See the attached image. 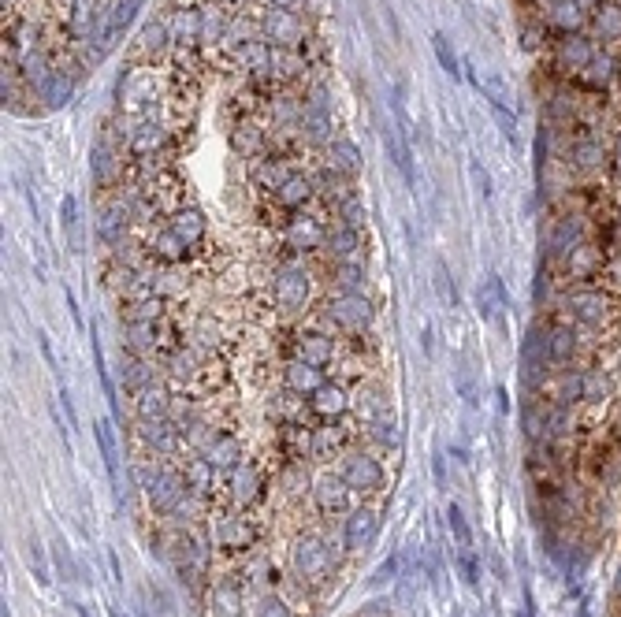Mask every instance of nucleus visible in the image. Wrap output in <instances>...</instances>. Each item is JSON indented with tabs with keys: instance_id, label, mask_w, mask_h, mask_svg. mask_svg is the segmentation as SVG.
Here are the masks:
<instances>
[{
	"instance_id": "nucleus-36",
	"label": "nucleus",
	"mask_w": 621,
	"mask_h": 617,
	"mask_svg": "<svg viewBox=\"0 0 621 617\" xmlns=\"http://www.w3.org/2000/svg\"><path fill=\"white\" fill-rule=\"evenodd\" d=\"M592 30H595V38H603L610 41V45H621V8L618 4H599L592 12Z\"/></svg>"
},
{
	"instance_id": "nucleus-58",
	"label": "nucleus",
	"mask_w": 621,
	"mask_h": 617,
	"mask_svg": "<svg viewBox=\"0 0 621 617\" xmlns=\"http://www.w3.org/2000/svg\"><path fill=\"white\" fill-rule=\"evenodd\" d=\"M421 346H424V354L432 357V331L428 328H421Z\"/></svg>"
},
{
	"instance_id": "nucleus-23",
	"label": "nucleus",
	"mask_w": 621,
	"mask_h": 617,
	"mask_svg": "<svg viewBox=\"0 0 621 617\" xmlns=\"http://www.w3.org/2000/svg\"><path fill=\"white\" fill-rule=\"evenodd\" d=\"M614 387H618V376H614V368H603V365L584 368L581 406H603V402H610Z\"/></svg>"
},
{
	"instance_id": "nucleus-4",
	"label": "nucleus",
	"mask_w": 621,
	"mask_h": 617,
	"mask_svg": "<svg viewBox=\"0 0 621 617\" xmlns=\"http://www.w3.org/2000/svg\"><path fill=\"white\" fill-rule=\"evenodd\" d=\"M198 450L201 458L209 461L216 473H235L238 465L246 461V450H242V439L235 432H224V428H209V432L198 435Z\"/></svg>"
},
{
	"instance_id": "nucleus-42",
	"label": "nucleus",
	"mask_w": 621,
	"mask_h": 617,
	"mask_svg": "<svg viewBox=\"0 0 621 617\" xmlns=\"http://www.w3.org/2000/svg\"><path fill=\"white\" fill-rule=\"evenodd\" d=\"M595 287L607 290V294H614V298H621V257H607L603 272L595 276Z\"/></svg>"
},
{
	"instance_id": "nucleus-6",
	"label": "nucleus",
	"mask_w": 621,
	"mask_h": 617,
	"mask_svg": "<svg viewBox=\"0 0 621 617\" xmlns=\"http://www.w3.org/2000/svg\"><path fill=\"white\" fill-rule=\"evenodd\" d=\"M272 298H276L279 309L287 313H298L309 302V272H305L298 261H287L276 268V279H272Z\"/></svg>"
},
{
	"instance_id": "nucleus-53",
	"label": "nucleus",
	"mask_w": 621,
	"mask_h": 617,
	"mask_svg": "<svg viewBox=\"0 0 621 617\" xmlns=\"http://www.w3.org/2000/svg\"><path fill=\"white\" fill-rule=\"evenodd\" d=\"M60 406L67 409V424L79 421V413H75V402H71V394H67V387H60Z\"/></svg>"
},
{
	"instance_id": "nucleus-3",
	"label": "nucleus",
	"mask_w": 621,
	"mask_h": 617,
	"mask_svg": "<svg viewBox=\"0 0 621 617\" xmlns=\"http://www.w3.org/2000/svg\"><path fill=\"white\" fill-rule=\"evenodd\" d=\"M324 320L343 335H361L372 324V302L365 294H335L324 305Z\"/></svg>"
},
{
	"instance_id": "nucleus-20",
	"label": "nucleus",
	"mask_w": 621,
	"mask_h": 617,
	"mask_svg": "<svg viewBox=\"0 0 621 617\" xmlns=\"http://www.w3.org/2000/svg\"><path fill=\"white\" fill-rule=\"evenodd\" d=\"M346 409H350V398H346V387L343 383H324L320 391L309 394V413L317 417V421H343Z\"/></svg>"
},
{
	"instance_id": "nucleus-54",
	"label": "nucleus",
	"mask_w": 621,
	"mask_h": 617,
	"mask_svg": "<svg viewBox=\"0 0 621 617\" xmlns=\"http://www.w3.org/2000/svg\"><path fill=\"white\" fill-rule=\"evenodd\" d=\"M56 558H60V565L67 569V577L75 580V562H71V554L64 551V543H56Z\"/></svg>"
},
{
	"instance_id": "nucleus-15",
	"label": "nucleus",
	"mask_w": 621,
	"mask_h": 617,
	"mask_svg": "<svg viewBox=\"0 0 621 617\" xmlns=\"http://www.w3.org/2000/svg\"><path fill=\"white\" fill-rule=\"evenodd\" d=\"M313 502H317V510L324 513V517H335V513H350V510H354V491L346 487L343 476L324 473L317 484H313Z\"/></svg>"
},
{
	"instance_id": "nucleus-29",
	"label": "nucleus",
	"mask_w": 621,
	"mask_h": 617,
	"mask_svg": "<svg viewBox=\"0 0 621 617\" xmlns=\"http://www.w3.org/2000/svg\"><path fill=\"white\" fill-rule=\"evenodd\" d=\"M172 49V34H168V23H146L142 34H138V60L146 67H157V60Z\"/></svg>"
},
{
	"instance_id": "nucleus-16",
	"label": "nucleus",
	"mask_w": 621,
	"mask_h": 617,
	"mask_svg": "<svg viewBox=\"0 0 621 617\" xmlns=\"http://www.w3.org/2000/svg\"><path fill=\"white\" fill-rule=\"evenodd\" d=\"M581 242H588V224H584V216H562L555 224V231H551V242H547V261L562 264Z\"/></svg>"
},
{
	"instance_id": "nucleus-61",
	"label": "nucleus",
	"mask_w": 621,
	"mask_h": 617,
	"mask_svg": "<svg viewBox=\"0 0 621 617\" xmlns=\"http://www.w3.org/2000/svg\"><path fill=\"white\" fill-rule=\"evenodd\" d=\"M614 599L621 603V565H618V573H614Z\"/></svg>"
},
{
	"instance_id": "nucleus-10",
	"label": "nucleus",
	"mask_w": 621,
	"mask_h": 617,
	"mask_svg": "<svg viewBox=\"0 0 621 617\" xmlns=\"http://www.w3.org/2000/svg\"><path fill=\"white\" fill-rule=\"evenodd\" d=\"M346 480V487L354 491V495H376L380 487H384V465L372 458V454H350V458L343 461V473H339Z\"/></svg>"
},
{
	"instance_id": "nucleus-26",
	"label": "nucleus",
	"mask_w": 621,
	"mask_h": 617,
	"mask_svg": "<svg viewBox=\"0 0 621 617\" xmlns=\"http://www.w3.org/2000/svg\"><path fill=\"white\" fill-rule=\"evenodd\" d=\"M324 368H317V365H305V361H298L294 357L291 365L283 368V387L287 391H294V394H302V398H309L313 391H320L324 387Z\"/></svg>"
},
{
	"instance_id": "nucleus-21",
	"label": "nucleus",
	"mask_w": 621,
	"mask_h": 617,
	"mask_svg": "<svg viewBox=\"0 0 621 617\" xmlns=\"http://www.w3.org/2000/svg\"><path fill=\"white\" fill-rule=\"evenodd\" d=\"M168 227H172L175 238H179L190 253L198 250V246H205V238H209V224H205V216H201L198 209H183V205H179V209L172 212Z\"/></svg>"
},
{
	"instance_id": "nucleus-5",
	"label": "nucleus",
	"mask_w": 621,
	"mask_h": 617,
	"mask_svg": "<svg viewBox=\"0 0 621 617\" xmlns=\"http://www.w3.org/2000/svg\"><path fill=\"white\" fill-rule=\"evenodd\" d=\"M603 264H607V250L588 238V242H581L566 261L558 264V268H562V283H566V287H588V283H595V276L603 272Z\"/></svg>"
},
{
	"instance_id": "nucleus-32",
	"label": "nucleus",
	"mask_w": 621,
	"mask_h": 617,
	"mask_svg": "<svg viewBox=\"0 0 621 617\" xmlns=\"http://www.w3.org/2000/svg\"><path fill=\"white\" fill-rule=\"evenodd\" d=\"M146 250H149V257H157V264H179V261H186V246L175 238V231L172 227H160V231H153V238L146 242Z\"/></svg>"
},
{
	"instance_id": "nucleus-55",
	"label": "nucleus",
	"mask_w": 621,
	"mask_h": 617,
	"mask_svg": "<svg viewBox=\"0 0 621 617\" xmlns=\"http://www.w3.org/2000/svg\"><path fill=\"white\" fill-rule=\"evenodd\" d=\"M432 465H436V484L443 487V484H447V458H443L439 450H436V458H432Z\"/></svg>"
},
{
	"instance_id": "nucleus-30",
	"label": "nucleus",
	"mask_w": 621,
	"mask_h": 617,
	"mask_svg": "<svg viewBox=\"0 0 621 617\" xmlns=\"http://www.w3.org/2000/svg\"><path fill=\"white\" fill-rule=\"evenodd\" d=\"M346 443H350V428L346 424H320L317 432H313V458H335V454H343Z\"/></svg>"
},
{
	"instance_id": "nucleus-22",
	"label": "nucleus",
	"mask_w": 621,
	"mask_h": 617,
	"mask_svg": "<svg viewBox=\"0 0 621 617\" xmlns=\"http://www.w3.org/2000/svg\"><path fill=\"white\" fill-rule=\"evenodd\" d=\"M573 168L581 171H603L610 164V149L603 145V138H595L592 131L577 134V142H573Z\"/></svg>"
},
{
	"instance_id": "nucleus-31",
	"label": "nucleus",
	"mask_w": 621,
	"mask_h": 617,
	"mask_svg": "<svg viewBox=\"0 0 621 617\" xmlns=\"http://www.w3.org/2000/svg\"><path fill=\"white\" fill-rule=\"evenodd\" d=\"M361 250V231L346 224L328 227V238H324V253L335 257V261H354V253Z\"/></svg>"
},
{
	"instance_id": "nucleus-13",
	"label": "nucleus",
	"mask_w": 621,
	"mask_h": 617,
	"mask_svg": "<svg viewBox=\"0 0 621 617\" xmlns=\"http://www.w3.org/2000/svg\"><path fill=\"white\" fill-rule=\"evenodd\" d=\"M294 357L305 361V365L331 368L339 361L335 335H328V331H298V335H294Z\"/></svg>"
},
{
	"instance_id": "nucleus-51",
	"label": "nucleus",
	"mask_w": 621,
	"mask_h": 617,
	"mask_svg": "<svg viewBox=\"0 0 621 617\" xmlns=\"http://www.w3.org/2000/svg\"><path fill=\"white\" fill-rule=\"evenodd\" d=\"M391 573H398V558H387V562L380 565V573L372 577V584H376V588H380V584H387V580H391Z\"/></svg>"
},
{
	"instance_id": "nucleus-59",
	"label": "nucleus",
	"mask_w": 621,
	"mask_h": 617,
	"mask_svg": "<svg viewBox=\"0 0 621 617\" xmlns=\"http://www.w3.org/2000/svg\"><path fill=\"white\" fill-rule=\"evenodd\" d=\"M577 4H581V8H584V12H588V15H592L595 8H599V4H607V0H577Z\"/></svg>"
},
{
	"instance_id": "nucleus-50",
	"label": "nucleus",
	"mask_w": 621,
	"mask_h": 617,
	"mask_svg": "<svg viewBox=\"0 0 621 617\" xmlns=\"http://www.w3.org/2000/svg\"><path fill=\"white\" fill-rule=\"evenodd\" d=\"M469 175H473L476 194L484 197V201H491V175L484 168H480V160H473V164H469Z\"/></svg>"
},
{
	"instance_id": "nucleus-45",
	"label": "nucleus",
	"mask_w": 621,
	"mask_h": 617,
	"mask_svg": "<svg viewBox=\"0 0 621 617\" xmlns=\"http://www.w3.org/2000/svg\"><path fill=\"white\" fill-rule=\"evenodd\" d=\"M60 216H64V235L71 242V253L79 250V205H75V197L67 194L64 205H60Z\"/></svg>"
},
{
	"instance_id": "nucleus-40",
	"label": "nucleus",
	"mask_w": 621,
	"mask_h": 617,
	"mask_svg": "<svg viewBox=\"0 0 621 617\" xmlns=\"http://www.w3.org/2000/svg\"><path fill=\"white\" fill-rule=\"evenodd\" d=\"M432 49H436V56H439V67L447 71L450 79L458 82L462 79V64H458V56H454V49H450V41H447V34H432Z\"/></svg>"
},
{
	"instance_id": "nucleus-12",
	"label": "nucleus",
	"mask_w": 621,
	"mask_h": 617,
	"mask_svg": "<svg viewBox=\"0 0 621 617\" xmlns=\"http://www.w3.org/2000/svg\"><path fill=\"white\" fill-rule=\"evenodd\" d=\"M261 34L272 49H302L305 41V23L294 12H272L268 8L265 19H261Z\"/></svg>"
},
{
	"instance_id": "nucleus-39",
	"label": "nucleus",
	"mask_w": 621,
	"mask_h": 617,
	"mask_svg": "<svg viewBox=\"0 0 621 617\" xmlns=\"http://www.w3.org/2000/svg\"><path fill=\"white\" fill-rule=\"evenodd\" d=\"M138 4H142V0H108V34H112V38L131 23L134 12H138Z\"/></svg>"
},
{
	"instance_id": "nucleus-41",
	"label": "nucleus",
	"mask_w": 621,
	"mask_h": 617,
	"mask_svg": "<svg viewBox=\"0 0 621 617\" xmlns=\"http://www.w3.org/2000/svg\"><path fill=\"white\" fill-rule=\"evenodd\" d=\"M369 435L380 443V447L395 450L398 447V421L391 417V413H384V417H376V421L369 424Z\"/></svg>"
},
{
	"instance_id": "nucleus-27",
	"label": "nucleus",
	"mask_w": 621,
	"mask_h": 617,
	"mask_svg": "<svg viewBox=\"0 0 621 617\" xmlns=\"http://www.w3.org/2000/svg\"><path fill=\"white\" fill-rule=\"evenodd\" d=\"M134 413L138 421H160V417H172V394L164 391L160 383H149L134 394Z\"/></svg>"
},
{
	"instance_id": "nucleus-43",
	"label": "nucleus",
	"mask_w": 621,
	"mask_h": 617,
	"mask_svg": "<svg viewBox=\"0 0 621 617\" xmlns=\"http://www.w3.org/2000/svg\"><path fill=\"white\" fill-rule=\"evenodd\" d=\"M212 606H216L220 614H238V606H242V588H238V584H220V588L212 591Z\"/></svg>"
},
{
	"instance_id": "nucleus-18",
	"label": "nucleus",
	"mask_w": 621,
	"mask_h": 617,
	"mask_svg": "<svg viewBox=\"0 0 621 617\" xmlns=\"http://www.w3.org/2000/svg\"><path fill=\"white\" fill-rule=\"evenodd\" d=\"M179 424L172 421V417H160V421H138V439H142V447L149 450V454H157V458H168V454H175V447H179Z\"/></svg>"
},
{
	"instance_id": "nucleus-62",
	"label": "nucleus",
	"mask_w": 621,
	"mask_h": 617,
	"mask_svg": "<svg viewBox=\"0 0 621 617\" xmlns=\"http://www.w3.org/2000/svg\"><path fill=\"white\" fill-rule=\"evenodd\" d=\"M75 614H79V617H90V610H86V606H75Z\"/></svg>"
},
{
	"instance_id": "nucleus-8",
	"label": "nucleus",
	"mask_w": 621,
	"mask_h": 617,
	"mask_svg": "<svg viewBox=\"0 0 621 617\" xmlns=\"http://www.w3.org/2000/svg\"><path fill=\"white\" fill-rule=\"evenodd\" d=\"M584 354V339H581V328L573 324V320H555L551 328H547V357H551V368L562 372L566 365H573L577 357Z\"/></svg>"
},
{
	"instance_id": "nucleus-28",
	"label": "nucleus",
	"mask_w": 621,
	"mask_h": 617,
	"mask_svg": "<svg viewBox=\"0 0 621 617\" xmlns=\"http://www.w3.org/2000/svg\"><path fill=\"white\" fill-rule=\"evenodd\" d=\"M588 19H592V15L584 12L577 0H558V4L547 8V27L558 30L562 38H566V34H581Z\"/></svg>"
},
{
	"instance_id": "nucleus-17",
	"label": "nucleus",
	"mask_w": 621,
	"mask_h": 617,
	"mask_svg": "<svg viewBox=\"0 0 621 617\" xmlns=\"http://www.w3.org/2000/svg\"><path fill=\"white\" fill-rule=\"evenodd\" d=\"M376 528H380V517L372 510L369 502L365 506H354V510L346 513V525H343V543L346 551H365L372 539H376Z\"/></svg>"
},
{
	"instance_id": "nucleus-14",
	"label": "nucleus",
	"mask_w": 621,
	"mask_h": 617,
	"mask_svg": "<svg viewBox=\"0 0 621 617\" xmlns=\"http://www.w3.org/2000/svg\"><path fill=\"white\" fill-rule=\"evenodd\" d=\"M595 53H599V49H595L592 38H584V34H566V38L555 45V67L566 79H577L584 67L592 64Z\"/></svg>"
},
{
	"instance_id": "nucleus-52",
	"label": "nucleus",
	"mask_w": 621,
	"mask_h": 617,
	"mask_svg": "<svg viewBox=\"0 0 621 617\" xmlns=\"http://www.w3.org/2000/svg\"><path fill=\"white\" fill-rule=\"evenodd\" d=\"M610 168H614V175L621 179V131L614 134V149H610Z\"/></svg>"
},
{
	"instance_id": "nucleus-44",
	"label": "nucleus",
	"mask_w": 621,
	"mask_h": 617,
	"mask_svg": "<svg viewBox=\"0 0 621 617\" xmlns=\"http://www.w3.org/2000/svg\"><path fill=\"white\" fill-rule=\"evenodd\" d=\"M283 487H287V495H302L305 487H309V473H305V461H287V469L279 473Z\"/></svg>"
},
{
	"instance_id": "nucleus-48",
	"label": "nucleus",
	"mask_w": 621,
	"mask_h": 617,
	"mask_svg": "<svg viewBox=\"0 0 621 617\" xmlns=\"http://www.w3.org/2000/svg\"><path fill=\"white\" fill-rule=\"evenodd\" d=\"M30 569H34V580H38V584H49V562H45V551H41V543L38 539H34V543H30Z\"/></svg>"
},
{
	"instance_id": "nucleus-24",
	"label": "nucleus",
	"mask_w": 621,
	"mask_h": 617,
	"mask_svg": "<svg viewBox=\"0 0 621 617\" xmlns=\"http://www.w3.org/2000/svg\"><path fill=\"white\" fill-rule=\"evenodd\" d=\"M614 79H618V56L614 53H595L592 64L577 75V86H581V90H592V93H603Z\"/></svg>"
},
{
	"instance_id": "nucleus-56",
	"label": "nucleus",
	"mask_w": 621,
	"mask_h": 617,
	"mask_svg": "<svg viewBox=\"0 0 621 617\" xmlns=\"http://www.w3.org/2000/svg\"><path fill=\"white\" fill-rule=\"evenodd\" d=\"M272 12H294L298 8V0H265Z\"/></svg>"
},
{
	"instance_id": "nucleus-37",
	"label": "nucleus",
	"mask_w": 621,
	"mask_h": 617,
	"mask_svg": "<svg viewBox=\"0 0 621 617\" xmlns=\"http://www.w3.org/2000/svg\"><path fill=\"white\" fill-rule=\"evenodd\" d=\"M331 279H335V287H339V294H365V268L357 261H335V272H331Z\"/></svg>"
},
{
	"instance_id": "nucleus-19",
	"label": "nucleus",
	"mask_w": 621,
	"mask_h": 617,
	"mask_svg": "<svg viewBox=\"0 0 621 617\" xmlns=\"http://www.w3.org/2000/svg\"><path fill=\"white\" fill-rule=\"evenodd\" d=\"M313 194H317V183H313L309 175H298V171H294L291 179L279 186L276 194H268V197H272V209L276 212H291L294 216V212H302L305 205L313 201Z\"/></svg>"
},
{
	"instance_id": "nucleus-9",
	"label": "nucleus",
	"mask_w": 621,
	"mask_h": 617,
	"mask_svg": "<svg viewBox=\"0 0 621 617\" xmlns=\"http://www.w3.org/2000/svg\"><path fill=\"white\" fill-rule=\"evenodd\" d=\"M227 495L235 502V510H253L265 499V473L253 461H242L235 473H227Z\"/></svg>"
},
{
	"instance_id": "nucleus-35",
	"label": "nucleus",
	"mask_w": 621,
	"mask_h": 617,
	"mask_svg": "<svg viewBox=\"0 0 621 617\" xmlns=\"http://www.w3.org/2000/svg\"><path fill=\"white\" fill-rule=\"evenodd\" d=\"M328 168L339 171L343 179L357 175V171H361V153H357V145L346 142V138H335V142L328 145Z\"/></svg>"
},
{
	"instance_id": "nucleus-33",
	"label": "nucleus",
	"mask_w": 621,
	"mask_h": 617,
	"mask_svg": "<svg viewBox=\"0 0 621 617\" xmlns=\"http://www.w3.org/2000/svg\"><path fill=\"white\" fill-rule=\"evenodd\" d=\"M93 443L101 450L105 473H108V480H112V491H116V499H119V454H116V439H112V424L108 421L93 424Z\"/></svg>"
},
{
	"instance_id": "nucleus-1",
	"label": "nucleus",
	"mask_w": 621,
	"mask_h": 617,
	"mask_svg": "<svg viewBox=\"0 0 621 617\" xmlns=\"http://www.w3.org/2000/svg\"><path fill=\"white\" fill-rule=\"evenodd\" d=\"M558 305H562V316L573 320L584 331H603L621 320V298L599 290L595 283H588V287H566Z\"/></svg>"
},
{
	"instance_id": "nucleus-60",
	"label": "nucleus",
	"mask_w": 621,
	"mask_h": 617,
	"mask_svg": "<svg viewBox=\"0 0 621 617\" xmlns=\"http://www.w3.org/2000/svg\"><path fill=\"white\" fill-rule=\"evenodd\" d=\"M499 413H510V402H506V387H499Z\"/></svg>"
},
{
	"instance_id": "nucleus-46",
	"label": "nucleus",
	"mask_w": 621,
	"mask_h": 617,
	"mask_svg": "<svg viewBox=\"0 0 621 617\" xmlns=\"http://www.w3.org/2000/svg\"><path fill=\"white\" fill-rule=\"evenodd\" d=\"M194 339H198L201 350H216V346H220V328H216L212 316H201L198 328H194Z\"/></svg>"
},
{
	"instance_id": "nucleus-57",
	"label": "nucleus",
	"mask_w": 621,
	"mask_h": 617,
	"mask_svg": "<svg viewBox=\"0 0 621 617\" xmlns=\"http://www.w3.org/2000/svg\"><path fill=\"white\" fill-rule=\"evenodd\" d=\"M64 302H67V309H71V316H75V324H82L79 302H75V294H71V290H64Z\"/></svg>"
},
{
	"instance_id": "nucleus-7",
	"label": "nucleus",
	"mask_w": 621,
	"mask_h": 617,
	"mask_svg": "<svg viewBox=\"0 0 621 617\" xmlns=\"http://www.w3.org/2000/svg\"><path fill=\"white\" fill-rule=\"evenodd\" d=\"M283 246L291 253H309V250H324V238H328V224L320 216H309V212H294L291 220L279 231Z\"/></svg>"
},
{
	"instance_id": "nucleus-49",
	"label": "nucleus",
	"mask_w": 621,
	"mask_h": 617,
	"mask_svg": "<svg viewBox=\"0 0 621 617\" xmlns=\"http://www.w3.org/2000/svg\"><path fill=\"white\" fill-rule=\"evenodd\" d=\"M257 617H291V606L283 603L279 595H265V599L257 603Z\"/></svg>"
},
{
	"instance_id": "nucleus-2",
	"label": "nucleus",
	"mask_w": 621,
	"mask_h": 617,
	"mask_svg": "<svg viewBox=\"0 0 621 617\" xmlns=\"http://www.w3.org/2000/svg\"><path fill=\"white\" fill-rule=\"evenodd\" d=\"M339 565V554L331 551L328 539L305 532L291 543V577L302 584V588H317V584H328L331 573Z\"/></svg>"
},
{
	"instance_id": "nucleus-47",
	"label": "nucleus",
	"mask_w": 621,
	"mask_h": 617,
	"mask_svg": "<svg viewBox=\"0 0 621 617\" xmlns=\"http://www.w3.org/2000/svg\"><path fill=\"white\" fill-rule=\"evenodd\" d=\"M458 569H462V577L469 588H480V562H476L473 547H469V551H458Z\"/></svg>"
},
{
	"instance_id": "nucleus-38",
	"label": "nucleus",
	"mask_w": 621,
	"mask_h": 617,
	"mask_svg": "<svg viewBox=\"0 0 621 617\" xmlns=\"http://www.w3.org/2000/svg\"><path fill=\"white\" fill-rule=\"evenodd\" d=\"M447 525H450V532H454L458 551H469V547H473V528H469V521H465V513L458 502H450L447 506Z\"/></svg>"
},
{
	"instance_id": "nucleus-34",
	"label": "nucleus",
	"mask_w": 621,
	"mask_h": 617,
	"mask_svg": "<svg viewBox=\"0 0 621 617\" xmlns=\"http://www.w3.org/2000/svg\"><path fill=\"white\" fill-rule=\"evenodd\" d=\"M123 391L127 394H138L142 387H149V383H157V372L149 368V361L142 354H123Z\"/></svg>"
},
{
	"instance_id": "nucleus-11",
	"label": "nucleus",
	"mask_w": 621,
	"mask_h": 617,
	"mask_svg": "<svg viewBox=\"0 0 621 617\" xmlns=\"http://www.w3.org/2000/svg\"><path fill=\"white\" fill-rule=\"evenodd\" d=\"M216 547L227 554H246L257 539V528L250 521V510H238V513H224L220 525H216Z\"/></svg>"
},
{
	"instance_id": "nucleus-25",
	"label": "nucleus",
	"mask_w": 621,
	"mask_h": 617,
	"mask_svg": "<svg viewBox=\"0 0 621 617\" xmlns=\"http://www.w3.org/2000/svg\"><path fill=\"white\" fill-rule=\"evenodd\" d=\"M179 469H183V480H186V487H190V495L198 502H209L212 487H216V469H212L209 461L201 458V454H194V458H186Z\"/></svg>"
}]
</instances>
